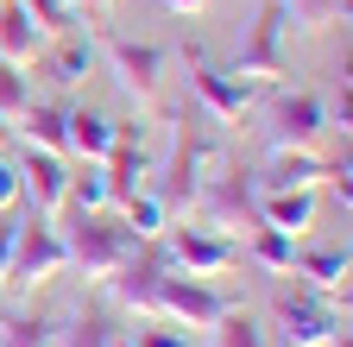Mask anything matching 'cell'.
<instances>
[{
  "mask_svg": "<svg viewBox=\"0 0 353 347\" xmlns=\"http://www.w3.org/2000/svg\"><path fill=\"white\" fill-rule=\"evenodd\" d=\"M347 177V152L328 158V152H272L259 170H252V190L259 196H284V190H322Z\"/></svg>",
  "mask_w": 353,
  "mask_h": 347,
  "instance_id": "8fae6325",
  "label": "cell"
},
{
  "mask_svg": "<svg viewBox=\"0 0 353 347\" xmlns=\"http://www.w3.org/2000/svg\"><path fill=\"white\" fill-rule=\"evenodd\" d=\"M228 70L246 76L252 89H272V82L290 76V26H284V7H278V0H265V7L252 13V26H246V38L234 45V63Z\"/></svg>",
  "mask_w": 353,
  "mask_h": 347,
  "instance_id": "277c9868",
  "label": "cell"
},
{
  "mask_svg": "<svg viewBox=\"0 0 353 347\" xmlns=\"http://www.w3.org/2000/svg\"><path fill=\"white\" fill-rule=\"evenodd\" d=\"M7 208H19V164H13V152H0V215Z\"/></svg>",
  "mask_w": 353,
  "mask_h": 347,
  "instance_id": "4dcf8cb0",
  "label": "cell"
},
{
  "mask_svg": "<svg viewBox=\"0 0 353 347\" xmlns=\"http://www.w3.org/2000/svg\"><path fill=\"white\" fill-rule=\"evenodd\" d=\"M183 63H190V108H196L202 120L234 126V120L259 101L252 82H246V76H234V70H221V63H208V51H202V45H190V51H183Z\"/></svg>",
  "mask_w": 353,
  "mask_h": 347,
  "instance_id": "ba28073f",
  "label": "cell"
},
{
  "mask_svg": "<svg viewBox=\"0 0 353 347\" xmlns=\"http://www.w3.org/2000/svg\"><path fill=\"white\" fill-rule=\"evenodd\" d=\"M158 246H164V266L183 272V278H221V272L240 266V240L190 221V215H176V221L158 234Z\"/></svg>",
  "mask_w": 353,
  "mask_h": 347,
  "instance_id": "5b68a950",
  "label": "cell"
},
{
  "mask_svg": "<svg viewBox=\"0 0 353 347\" xmlns=\"http://www.w3.org/2000/svg\"><path fill=\"white\" fill-rule=\"evenodd\" d=\"M120 328L108 322V316H95V310H70L63 322H57V347H108Z\"/></svg>",
  "mask_w": 353,
  "mask_h": 347,
  "instance_id": "484cf974",
  "label": "cell"
},
{
  "mask_svg": "<svg viewBox=\"0 0 353 347\" xmlns=\"http://www.w3.org/2000/svg\"><path fill=\"white\" fill-rule=\"evenodd\" d=\"M19 7H26L44 32H51V38H63V32H76V26H82V13L70 7V0H19Z\"/></svg>",
  "mask_w": 353,
  "mask_h": 347,
  "instance_id": "f1b7e54d",
  "label": "cell"
},
{
  "mask_svg": "<svg viewBox=\"0 0 353 347\" xmlns=\"http://www.w3.org/2000/svg\"><path fill=\"white\" fill-rule=\"evenodd\" d=\"M63 208H76V215H101V208H114L108 170H101V164H70V196H63Z\"/></svg>",
  "mask_w": 353,
  "mask_h": 347,
  "instance_id": "603a6c76",
  "label": "cell"
},
{
  "mask_svg": "<svg viewBox=\"0 0 353 347\" xmlns=\"http://www.w3.org/2000/svg\"><path fill=\"white\" fill-rule=\"evenodd\" d=\"M190 208H196V221L214 228V234H234V240L252 234V228H259V190H252V170H240V164L228 158V164H221L214 177L196 190Z\"/></svg>",
  "mask_w": 353,
  "mask_h": 347,
  "instance_id": "8992f818",
  "label": "cell"
},
{
  "mask_svg": "<svg viewBox=\"0 0 353 347\" xmlns=\"http://www.w3.org/2000/svg\"><path fill=\"white\" fill-rule=\"evenodd\" d=\"M13 164H19V208L51 215V221H57V215H63V196H70V158L38 152V146H19Z\"/></svg>",
  "mask_w": 353,
  "mask_h": 347,
  "instance_id": "7c38bea8",
  "label": "cell"
},
{
  "mask_svg": "<svg viewBox=\"0 0 353 347\" xmlns=\"http://www.w3.org/2000/svg\"><path fill=\"white\" fill-rule=\"evenodd\" d=\"M132 347H190V328H176V322H164V316H139V328L126 335Z\"/></svg>",
  "mask_w": 353,
  "mask_h": 347,
  "instance_id": "f546056e",
  "label": "cell"
},
{
  "mask_svg": "<svg viewBox=\"0 0 353 347\" xmlns=\"http://www.w3.org/2000/svg\"><path fill=\"white\" fill-rule=\"evenodd\" d=\"M328 347H353V341H347V328H341V335H334V341H328Z\"/></svg>",
  "mask_w": 353,
  "mask_h": 347,
  "instance_id": "d590c367",
  "label": "cell"
},
{
  "mask_svg": "<svg viewBox=\"0 0 353 347\" xmlns=\"http://www.w3.org/2000/svg\"><path fill=\"white\" fill-rule=\"evenodd\" d=\"M88 45H95V63L120 82L126 101L158 108V89H164V51H158V45L126 38V32H88Z\"/></svg>",
  "mask_w": 353,
  "mask_h": 347,
  "instance_id": "3957f363",
  "label": "cell"
},
{
  "mask_svg": "<svg viewBox=\"0 0 353 347\" xmlns=\"http://www.w3.org/2000/svg\"><path fill=\"white\" fill-rule=\"evenodd\" d=\"M228 310H234V297L214 290V278H183V272H164L158 303H152V316H164V322H176V328H190V335L214 328Z\"/></svg>",
  "mask_w": 353,
  "mask_h": 347,
  "instance_id": "30bf717a",
  "label": "cell"
},
{
  "mask_svg": "<svg viewBox=\"0 0 353 347\" xmlns=\"http://www.w3.org/2000/svg\"><path fill=\"white\" fill-rule=\"evenodd\" d=\"M57 272H70V252H63V234L51 215H32L19 208V240H13V266H7V284L19 290H38V284H51Z\"/></svg>",
  "mask_w": 353,
  "mask_h": 347,
  "instance_id": "9c48e42d",
  "label": "cell"
},
{
  "mask_svg": "<svg viewBox=\"0 0 353 347\" xmlns=\"http://www.w3.org/2000/svg\"><path fill=\"white\" fill-rule=\"evenodd\" d=\"M70 7H76V13L88 19V13H108V7H114V0H70Z\"/></svg>",
  "mask_w": 353,
  "mask_h": 347,
  "instance_id": "d6a6232c",
  "label": "cell"
},
{
  "mask_svg": "<svg viewBox=\"0 0 353 347\" xmlns=\"http://www.w3.org/2000/svg\"><path fill=\"white\" fill-rule=\"evenodd\" d=\"M246 259H252L259 272H272V278H290V266H296V240L259 221V228L246 234Z\"/></svg>",
  "mask_w": 353,
  "mask_h": 347,
  "instance_id": "44dd1931",
  "label": "cell"
},
{
  "mask_svg": "<svg viewBox=\"0 0 353 347\" xmlns=\"http://www.w3.org/2000/svg\"><path fill=\"white\" fill-rule=\"evenodd\" d=\"M13 240H19V208L0 215V284H7V266H13Z\"/></svg>",
  "mask_w": 353,
  "mask_h": 347,
  "instance_id": "1f68e13d",
  "label": "cell"
},
{
  "mask_svg": "<svg viewBox=\"0 0 353 347\" xmlns=\"http://www.w3.org/2000/svg\"><path fill=\"white\" fill-rule=\"evenodd\" d=\"M114 126L120 120H108L95 108H70V120H63V158L70 164H101L114 152Z\"/></svg>",
  "mask_w": 353,
  "mask_h": 347,
  "instance_id": "e0dca14e",
  "label": "cell"
},
{
  "mask_svg": "<svg viewBox=\"0 0 353 347\" xmlns=\"http://www.w3.org/2000/svg\"><path fill=\"white\" fill-rule=\"evenodd\" d=\"M44 45H51V32H44L19 0H0V63H19V70H32L38 57H44Z\"/></svg>",
  "mask_w": 353,
  "mask_h": 347,
  "instance_id": "2e32d148",
  "label": "cell"
},
{
  "mask_svg": "<svg viewBox=\"0 0 353 347\" xmlns=\"http://www.w3.org/2000/svg\"><path fill=\"white\" fill-rule=\"evenodd\" d=\"M114 208H120V221H126L132 240H158V234L170 228V215H164V202L152 196V184H145V190H132V196H120Z\"/></svg>",
  "mask_w": 353,
  "mask_h": 347,
  "instance_id": "7402d4cb",
  "label": "cell"
},
{
  "mask_svg": "<svg viewBox=\"0 0 353 347\" xmlns=\"http://www.w3.org/2000/svg\"><path fill=\"white\" fill-rule=\"evenodd\" d=\"M164 7H170V13H202L208 0H164Z\"/></svg>",
  "mask_w": 353,
  "mask_h": 347,
  "instance_id": "836d02e7",
  "label": "cell"
},
{
  "mask_svg": "<svg viewBox=\"0 0 353 347\" xmlns=\"http://www.w3.org/2000/svg\"><path fill=\"white\" fill-rule=\"evenodd\" d=\"M7 316H13V310H7V303H0V322H7Z\"/></svg>",
  "mask_w": 353,
  "mask_h": 347,
  "instance_id": "74e56055",
  "label": "cell"
},
{
  "mask_svg": "<svg viewBox=\"0 0 353 347\" xmlns=\"http://www.w3.org/2000/svg\"><path fill=\"white\" fill-rule=\"evenodd\" d=\"M290 272L303 278V290H316V297H328V303H341V310H347V272H353L347 246H322V252H296V266H290Z\"/></svg>",
  "mask_w": 353,
  "mask_h": 347,
  "instance_id": "ac0fdd59",
  "label": "cell"
},
{
  "mask_svg": "<svg viewBox=\"0 0 353 347\" xmlns=\"http://www.w3.org/2000/svg\"><path fill=\"white\" fill-rule=\"evenodd\" d=\"M32 101H38V82H32V70H19V63H0V114H7V120H19Z\"/></svg>",
  "mask_w": 353,
  "mask_h": 347,
  "instance_id": "83f0119b",
  "label": "cell"
},
{
  "mask_svg": "<svg viewBox=\"0 0 353 347\" xmlns=\"http://www.w3.org/2000/svg\"><path fill=\"white\" fill-rule=\"evenodd\" d=\"M63 120H70V101H57V95H38V101H32V108L13 120V139L63 158Z\"/></svg>",
  "mask_w": 353,
  "mask_h": 347,
  "instance_id": "d6986e66",
  "label": "cell"
},
{
  "mask_svg": "<svg viewBox=\"0 0 353 347\" xmlns=\"http://www.w3.org/2000/svg\"><path fill=\"white\" fill-rule=\"evenodd\" d=\"M284 26H296L303 38H322L328 26H347V0H278Z\"/></svg>",
  "mask_w": 353,
  "mask_h": 347,
  "instance_id": "cb8c5ba5",
  "label": "cell"
},
{
  "mask_svg": "<svg viewBox=\"0 0 353 347\" xmlns=\"http://www.w3.org/2000/svg\"><path fill=\"white\" fill-rule=\"evenodd\" d=\"M272 322H278L272 347H328L347 328V310L328 303V297H316V290H278L272 297Z\"/></svg>",
  "mask_w": 353,
  "mask_h": 347,
  "instance_id": "52a82bcc",
  "label": "cell"
},
{
  "mask_svg": "<svg viewBox=\"0 0 353 347\" xmlns=\"http://www.w3.org/2000/svg\"><path fill=\"white\" fill-rule=\"evenodd\" d=\"M0 152H13V120L0 114Z\"/></svg>",
  "mask_w": 353,
  "mask_h": 347,
  "instance_id": "e575fe53",
  "label": "cell"
},
{
  "mask_svg": "<svg viewBox=\"0 0 353 347\" xmlns=\"http://www.w3.org/2000/svg\"><path fill=\"white\" fill-rule=\"evenodd\" d=\"M164 272H170V266H164V246H158V240H139V252H132L114 278H101V290H108V303H120V310H132V316H152Z\"/></svg>",
  "mask_w": 353,
  "mask_h": 347,
  "instance_id": "5bb4252c",
  "label": "cell"
},
{
  "mask_svg": "<svg viewBox=\"0 0 353 347\" xmlns=\"http://www.w3.org/2000/svg\"><path fill=\"white\" fill-rule=\"evenodd\" d=\"M228 164V133H221L214 120H202L196 108H183L170 120V133L158 146V170H152V196L164 202V215H190L196 190L214 177V170Z\"/></svg>",
  "mask_w": 353,
  "mask_h": 347,
  "instance_id": "6da1fadb",
  "label": "cell"
},
{
  "mask_svg": "<svg viewBox=\"0 0 353 347\" xmlns=\"http://www.w3.org/2000/svg\"><path fill=\"white\" fill-rule=\"evenodd\" d=\"M57 234H63L70 266H76L82 278H95V284H101V278H114L126 259L139 252V240L126 234V221H120L114 208H101V215H76V208H70Z\"/></svg>",
  "mask_w": 353,
  "mask_h": 347,
  "instance_id": "7a4b0ae2",
  "label": "cell"
},
{
  "mask_svg": "<svg viewBox=\"0 0 353 347\" xmlns=\"http://www.w3.org/2000/svg\"><path fill=\"white\" fill-rule=\"evenodd\" d=\"M328 133V101L309 89H284L272 101V152H316Z\"/></svg>",
  "mask_w": 353,
  "mask_h": 347,
  "instance_id": "4fadbf2b",
  "label": "cell"
},
{
  "mask_svg": "<svg viewBox=\"0 0 353 347\" xmlns=\"http://www.w3.org/2000/svg\"><path fill=\"white\" fill-rule=\"evenodd\" d=\"M108 347H132V341H126V335H114V341H108Z\"/></svg>",
  "mask_w": 353,
  "mask_h": 347,
  "instance_id": "8d00e7d4",
  "label": "cell"
},
{
  "mask_svg": "<svg viewBox=\"0 0 353 347\" xmlns=\"http://www.w3.org/2000/svg\"><path fill=\"white\" fill-rule=\"evenodd\" d=\"M32 70L51 82L57 95H70V89H82V82H88V70H95V45H88V38H76V32H63V38H51V45H44V57H38Z\"/></svg>",
  "mask_w": 353,
  "mask_h": 347,
  "instance_id": "9a60e30c",
  "label": "cell"
},
{
  "mask_svg": "<svg viewBox=\"0 0 353 347\" xmlns=\"http://www.w3.org/2000/svg\"><path fill=\"white\" fill-rule=\"evenodd\" d=\"M316 190H284V196H259V221L265 228H278V234H309V228H316Z\"/></svg>",
  "mask_w": 353,
  "mask_h": 347,
  "instance_id": "ffe728a7",
  "label": "cell"
},
{
  "mask_svg": "<svg viewBox=\"0 0 353 347\" xmlns=\"http://www.w3.org/2000/svg\"><path fill=\"white\" fill-rule=\"evenodd\" d=\"M0 347H57V322L38 310H13L0 322Z\"/></svg>",
  "mask_w": 353,
  "mask_h": 347,
  "instance_id": "d4e9b609",
  "label": "cell"
},
{
  "mask_svg": "<svg viewBox=\"0 0 353 347\" xmlns=\"http://www.w3.org/2000/svg\"><path fill=\"white\" fill-rule=\"evenodd\" d=\"M208 335V347H272V328L265 322H252V316H240V310H228L214 328H202Z\"/></svg>",
  "mask_w": 353,
  "mask_h": 347,
  "instance_id": "4316f807",
  "label": "cell"
}]
</instances>
